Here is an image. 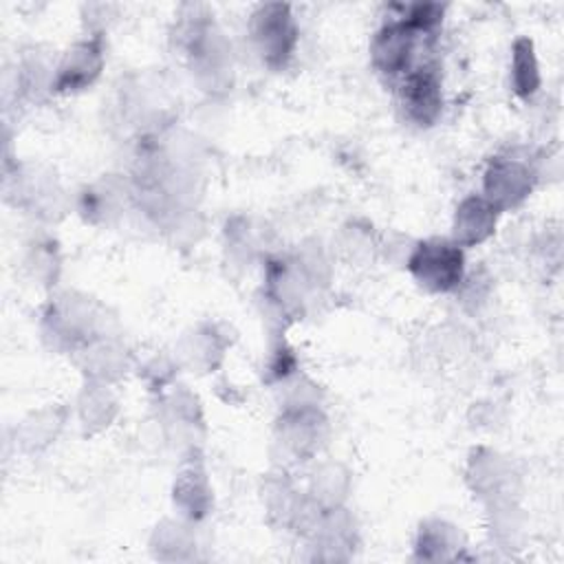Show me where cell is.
I'll use <instances>...</instances> for the list:
<instances>
[{"label":"cell","instance_id":"3","mask_svg":"<svg viewBox=\"0 0 564 564\" xmlns=\"http://www.w3.org/2000/svg\"><path fill=\"white\" fill-rule=\"evenodd\" d=\"M256 18V37L269 59L284 62L295 42V29L286 4H267Z\"/></svg>","mask_w":564,"mask_h":564},{"label":"cell","instance_id":"4","mask_svg":"<svg viewBox=\"0 0 564 564\" xmlns=\"http://www.w3.org/2000/svg\"><path fill=\"white\" fill-rule=\"evenodd\" d=\"M496 223V209L480 198H469L460 205L456 216V240L471 245L489 236Z\"/></svg>","mask_w":564,"mask_h":564},{"label":"cell","instance_id":"1","mask_svg":"<svg viewBox=\"0 0 564 564\" xmlns=\"http://www.w3.org/2000/svg\"><path fill=\"white\" fill-rule=\"evenodd\" d=\"M410 271L423 286L432 291H447L460 282L463 253L449 242H423L410 258Z\"/></svg>","mask_w":564,"mask_h":564},{"label":"cell","instance_id":"2","mask_svg":"<svg viewBox=\"0 0 564 564\" xmlns=\"http://www.w3.org/2000/svg\"><path fill=\"white\" fill-rule=\"evenodd\" d=\"M401 97L408 115L416 123H432L441 112V82L434 68L423 66L412 70L403 82Z\"/></svg>","mask_w":564,"mask_h":564},{"label":"cell","instance_id":"5","mask_svg":"<svg viewBox=\"0 0 564 564\" xmlns=\"http://www.w3.org/2000/svg\"><path fill=\"white\" fill-rule=\"evenodd\" d=\"M513 79L520 93H533L538 86V70H535V59L531 53V42L522 40L516 46V57H513Z\"/></svg>","mask_w":564,"mask_h":564}]
</instances>
